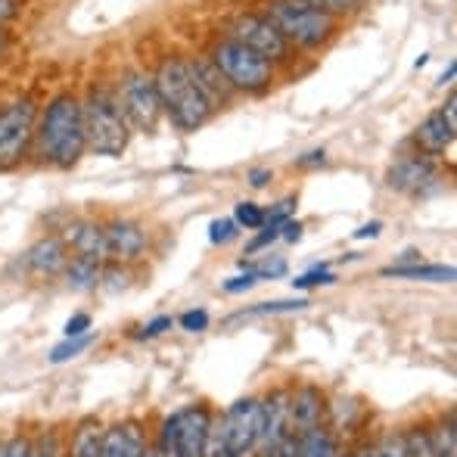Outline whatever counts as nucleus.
<instances>
[{
	"label": "nucleus",
	"mask_w": 457,
	"mask_h": 457,
	"mask_svg": "<svg viewBox=\"0 0 457 457\" xmlns=\"http://www.w3.org/2000/svg\"><path fill=\"white\" fill-rule=\"evenodd\" d=\"M37 156L54 169H72L87 150L85 137V115L81 100L75 94H60L44 109L41 125L35 128Z\"/></svg>",
	"instance_id": "obj_1"
},
{
	"label": "nucleus",
	"mask_w": 457,
	"mask_h": 457,
	"mask_svg": "<svg viewBox=\"0 0 457 457\" xmlns=\"http://www.w3.org/2000/svg\"><path fill=\"white\" fill-rule=\"evenodd\" d=\"M153 85H156L159 103H162V112L171 115L178 128L184 131H196L199 125L212 119L215 109L205 103V96L196 91L190 72H187V62L181 56H169L162 60L159 72L153 75Z\"/></svg>",
	"instance_id": "obj_2"
},
{
	"label": "nucleus",
	"mask_w": 457,
	"mask_h": 457,
	"mask_svg": "<svg viewBox=\"0 0 457 457\" xmlns=\"http://www.w3.org/2000/svg\"><path fill=\"white\" fill-rule=\"evenodd\" d=\"M81 115H85V137L87 150L96 156H121L131 140V121L119 103V94L109 87H91V94L81 100Z\"/></svg>",
	"instance_id": "obj_3"
},
{
	"label": "nucleus",
	"mask_w": 457,
	"mask_h": 457,
	"mask_svg": "<svg viewBox=\"0 0 457 457\" xmlns=\"http://www.w3.org/2000/svg\"><path fill=\"white\" fill-rule=\"evenodd\" d=\"M265 19L287 37V44H299V47H320L337 31V16H327L299 0H271Z\"/></svg>",
	"instance_id": "obj_4"
},
{
	"label": "nucleus",
	"mask_w": 457,
	"mask_h": 457,
	"mask_svg": "<svg viewBox=\"0 0 457 457\" xmlns=\"http://www.w3.org/2000/svg\"><path fill=\"white\" fill-rule=\"evenodd\" d=\"M212 429V411L205 404H187L162 420L159 429V457H205Z\"/></svg>",
	"instance_id": "obj_5"
},
{
	"label": "nucleus",
	"mask_w": 457,
	"mask_h": 457,
	"mask_svg": "<svg viewBox=\"0 0 457 457\" xmlns=\"http://www.w3.org/2000/svg\"><path fill=\"white\" fill-rule=\"evenodd\" d=\"M212 62L221 69V75L230 81L234 91L259 94L274 81V62H268L265 56L243 47V44L230 41V37H224V41L215 44Z\"/></svg>",
	"instance_id": "obj_6"
},
{
	"label": "nucleus",
	"mask_w": 457,
	"mask_h": 457,
	"mask_svg": "<svg viewBox=\"0 0 457 457\" xmlns=\"http://www.w3.org/2000/svg\"><path fill=\"white\" fill-rule=\"evenodd\" d=\"M37 106L35 100H16L0 112V171H10L29 156L35 140Z\"/></svg>",
	"instance_id": "obj_7"
},
{
	"label": "nucleus",
	"mask_w": 457,
	"mask_h": 457,
	"mask_svg": "<svg viewBox=\"0 0 457 457\" xmlns=\"http://www.w3.org/2000/svg\"><path fill=\"white\" fill-rule=\"evenodd\" d=\"M224 445H228V457H246L255 452L262 436V402L259 398H240L230 404L228 414L218 417Z\"/></svg>",
	"instance_id": "obj_8"
},
{
	"label": "nucleus",
	"mask_w": 457,
	"mask_h": 457,
	"mask_svg": "<svg viewBox=\"0 0 457 457\" xmlns=\"http://www.w3.org/2000/svg\"><path fill=\"white\" fill-rule=\"evenodd\" d=\"M119 103L137 131H156L159 119H162V103H159L156 85H153L150 75L128 72L119 87Z\"/></svg>",
	"instance_id": "obj_9"
},
{
	"label": "nucleus",
	"mask_w": 457,
	"mask_h": 457,
	"mask_svg": "<svg viewBox=\"0 0 457 457\" xmlns=\"http://www.w3.org/2000/svg\"><path fill=\"white\" fill-rule=\"evenodd\" d=\"M230 41L255 50V54L265 56L268 62L287 60V54H289L287 37H283L265 16H240L230 25Z\"/></svg>",
	"instance_id": "obj_10"
},
{
	"label": "nucleus",
	"mask_w": 457,
	"mask_h": 457,
	"mask_svg": "<svg viewBox=\"0 0 457 457\" xmlns=\"http://www.w3.org/2000/svg\"><path fill=\"white\" fill-rule=\"evenodd\" d=\"M436 181V165L429 156H408V159H398L389 171V187L398 193H411V196H420L429 184Z\"/></svg>",
	"instance_id": "obj_11"
},
{
	"label": "nucleus",
	"mask_w": 457,
	"mask_h": 457,
	"mask_svg": "<svg viewBox=\"0 0 457 457\" xmlns=\"http://www.w3.org/2000/svg\"><path fill=\"white\" fill-rule=\"evenodd\" d=\"M106 246H109V259L119 262H134L144 255L146 249V230L137 221H128V218H115L106 228Z\"/></svg>",
	"instance_id": "obj_12"
},
{
	"label": "nucleus",
	"mask_w": 457,
	"mask_h": 457,
	"mask_svg": "<svg viewBox=\"0 0 457 457\" xmlns=\"http://www.w3.org/2000/svg\"><path fill=\"white\" fill-rule=\"evenodd\" d=\"M184 62H187V72H190L193 85H196V91L205 96V103H209L212 109L228 106L230 96H234V87H230V81L221 75V69L212 60H184Z\"/></svg>",
	"instance_id": "obj_13"
},
{
	"label": "nucleus",
	"mask_w": 457,
	"mask_h": 457,
	"mask_svg": "<svg viewBox=\"0 0 457 457\" xmlns=\"http://www.w3.org/2000/svg\"><path fill=\"white\" fill-rule=\"evenodd\" d=\"M289 439V392H274L268 402H262V436L259 445L274 448Z\"/></svg>",
	"instance_id": "obj_14"
},
{
	"label": "nucleus",
	"mask_w": 457,
	"mask_h": 457,
	"mask_svg": "<svg viewBox=\"0 0 457 457\" xmlns=\"http://www.w3.org/2000/svg\"><path fill=\"white\" fill-rule=\"evenodd\" d=\"M320 417H324V398L314 386H302L289 395V436L320 427Z\"/></svg>",
	"instance_id": "obj_15"
},
{
	"label": "nucleus",
	"mask_w": 457,
	"mask_h": 457,
	"mask_svg": "<svg viewBox=\"0 0 457 457\" xmlns=\"http://www.w3.org/2000/svg\"><path fill=\"white\" fill-rule=\"evenodd\" d=\"M62 243H69V246L75 249V255H81V259H91V262L109 259L106 230H103V224H94V221L69 224L66 234H62Z\"/></svg>",
	"instance_id": "obj_16"
},
{
	"label": "nucleus",
	"mask_w": 457,
	"mask_h": 457,
	"mask_svg": "<svg viewBox=\"0 0 457 457\" xmlns=\"http://www.w3.org/2000/svg\"><path fill=\"white\" fill-rule=\"evenodd\" d=\"M146 439L137 423H119L100 436V457H144Z\"/></svg>",
	"instance_id": "obj_17"
},
{
	"label": "nucleus",
	"mask_w": 457,
	"mask_h": 457,
	"mask_svg": "<svg viewBox=\"0 0 457 457\" xmlns=\"http://www.w3.org/2000/svg\"><path fill=\"white\" fill-rule=\"evenodd\" d=\"M454 131H457V125L445 112H433V115H427L423 125L414 131V144L420 146L423 156H439V153H445L448 146L454 144Z\"/></svg>",
	"instance_id": "obj_18"
},
{
	"label": "nucleus",
	"mask_w": 457,
	"mask_h": 457,
	"mask_svg": "<svg viewBox=\"0 0 457 457\" xmlns=\"http://www.w3.org/2000/svg\"><path fill=\"white\" fill-rule=\"evenodd\" d=\"M66 262H69V255H66V243H62V237H44V240H37L35 246L25 253V265H29L37 277L62 274Z\"/></svg>",
	"instance_id": "obj_19"
},
{
	"label": "nucleus",
	"mask_w": 457,
	"mask_h": 457,
	"mask_svg": "<svg viewBox=\"0 0 457 457\" xmlns=\"http://www.w3.org/2000/svg\"><path fill=\"white\" fill-rule=\"evenodd\" d=\"M62 274H66V287L69 289H75V293H91V289L100 287L103 262H91V259H81V255H75V259L66 262Z\"/></svg>",
	"instance_id": "obj_20"
},
{
	"label": "nucleus",
	"mask_w": 457,
	"mask_h": 457,
	"mask_svg": "<svg viewBox=\"0 0 457 457\" xmlns=\"http://www.w3.org/2000/svg\"><path fill=\"white\" fill-rule=\"evenodd\" d=\"M379 277H395V280H427V283H452L454 280V268L452 265H392L383 268Z\"/></svg>",
	"instance_id": "obj_21"
},
{
	"label": "nucleus",
	"mask_w": 457,
	"mask_h": 457,
	"mask_svg": "<svg viewBox=\"0 0 457 457\" xmlns=\"http://www.w3.org/2000/svg\"><path fill=\"white\" fill-rule=\"evenodd\" d=\"M295 457H339V448L333 442V436L324 427H314L308 433L293 436Z\"/></svg>",
	"instance_id": "obj_22"
},
{
	"label": "nucleus",
	"mask_w": 457,
	"mask_h": 457,
	"mask_svg": "<svg viewBox=\"0 0 457 457\" xmlns=\"http://www.w3.org/2000/svg\"><path fill=\"white\" fill-rule=\"evenodd\" d=\"M100 423H85V427L75 433L72 442V457H100Z\"/></svg>",
	"instance_id": "obj_23"
},
{
	"label": "nucleus",
	"mask_w": 457,
	"mask_h": 457,
	"mask_svg": "<svg viewBox=\"0 0 457 457\" xmlns=\"http://www.w3.org/2000/svg\"><path fill=\"white\" fill-rule=\"evenodd\" d=\"M94 333H85V337H69L66 343H60L54 352H50V364H66L72 361L75 355H81L85 349H91Z\"/></svg>",
	"instance_id": "obj_24"
},
{
	"label": "nucleus",
	"mask_w": 457,
	"mask_h": 457,
	"mask_svg": "<svg viewBox=\"0 0 457 457\" xmlns=\"http://www.w3.org/2000/svg\"><path fill=\"white\" fill-rule=\"evenodd\" d=\"M312 305L308 299H277V302H262V305L249 308V312H243L240 318H253V314H289V312H305V308Z\"/></svg>",
	"instance_id": "obj_25"
},
{
	"label": "nucleus",
	"mask_w": 457,
	"mask_h": 457,
	"mask_svg": "<svg viewBox=\"0 0 457 457\" xmlns=\"http://www.w3.org/2000/svg\"><path fill=\"white\" fill-rule=\"evenodd\" d=\"M234 221H237V228L262 230V228H265V209H262L259 203H237Z\"/></svg>",
	"instance_id": "obj_26"
},
{
	"label": "nucleus",
	"mask_w": 457,
	"mask_h": 457,
	"mask_svg": "<svg viewBox=\"0 0 457 457\" xmlns=\"http://www.w3.org/2000/svg\"><path fill=\"white\" fill-rule=\"evenodd\" d=\"M367 457H411L408 439H404V436H386L379 445L370 448V454Z\"/></svg>",
	"instance_id": "obj_27"
},
{
	"label": "nucleus",
	"mask_w": 457,
	"mask_h": 457,
	"mask_svg": "<svg viewBox=\"0 0 457 457\" xmlns=\"http://www.w3.org/2000/svg\"><path fill=\"white\" fill-rule=\"evenodd\" d=\"M330 283H337V274L327 271V265H318L314 271L308 274H299L293 280V289H312V287H330Z\"/></svg>",
	"instance_id": "obj_28"
},
{
	"label": "nucleus",
	"mask_w": 457,
	"mask_h": 457,
	"mask_svg": "<svg viewBox=\"0 0 457 457\" xmlns=\"http://www.w3.org/2000/svg\"><path fill=\"white\" fill-rule=\"evenodd\" d=\"M237 234H240V230H237L234 218H215V221L209 224V240L215 243V246H224V243H230Z\"/></svg>",
	"instance_id": "obj_29"
},
{
	"label": "nucleus",
	"mask_w": 457,
	"mask_h": 457,
	"mask_svg": "<svg viewBox=\"0 0 457 457\" xmlns=\"http://www.w3.org/2000/svg\"><path fill=\"white\" fill-rule=\"evenodd\" d=\"M305 6H314V10L327 12V16H343V12H352L358 6V0H299Z\"/></svg>",
	"instance_id": "obj_30"
},
{
	"label": "nucleus",
	"mask_w": 457,
	"mask_h": 457,
	"mask_svg": "<svg viewBox=\"0 0 457 457\" xmlns=\"http://www.w3.org/2000/svg\"><path fill=\"white\" fill-rule=\"evenodd\" d=\"M253 274L259 277V280H277V277L287 274V259H280V255H265V262L255 265Z\"/></svg>",
	"instance_id": "obj_31"
},
{
	"label": "nucleus",
	"mask_w": 457,
	"mask_h": 457,
	"mask_svg": "<svg viewBox=\"0 0 457 457\" xmlns=\"http://www.w3.org/2000/svg\"><path fill=\"white\" fill-rule=\"evenodd\" d=\"M128 280H131V274H128L125 268H106L100 277V287L106 289V293H121V289H128Z\"/></svg>",
	"instance_id": "obj_32"
},
{
	"label": "nucleus",
	"mask_w": 457,
	"mask_h": 457,
	"mask_svg": "<svg viewBox=\"0 0 457 457\" xmlns=\"http://www.w3.org/2000/svg\"><path fill=\"white\" fill-rule=\"evenodd\" d=\"M181 330H187V333H203L205 327H209V312L205 308H193V312H184L181 314Z\"/></svg>",
	"instance_id": "obj_33"
},
{
	"label": "nucleus",
	"mask_w": 457,
	"mask_h": 457,
	"mask_svg": "<svg viewBox=\"0 0 457 457\" xmlns=\"http://www.w3.org/2000/svg\"><path fill=\"white\" fill-rule=\"evenodd\" d=\"M293 212H295V196L280 199V203H277L271 212H265V224H271V228H280L283 221H289V215H293Z\"/></svg>",
	"instance_id": "obj_34"
},
{
	"label": "nucleus",
	"mask_w": 457,
	"mask_h": 457,
	"mask_svg": "<svg viewBox=\"0 0 457 457\" xmlns=\"http://www.w3.org/2000/svg\"><path fill=\"white\" fill-rule=\"evenodd\" d=\"M454 427L448 423V427H442V433L436 436L433 442V457H454Z\"/></svg>",
	"instance_id": "obj_35"
},
{
	"label": "nucleus",
	"mask_w": 457,
	"mask_h": 457,
	"mask_svg": "<svg viewBox=\"0 0 457 457\" xmlns=\"http://www.w3.org/2000/svg\"><path fill=\"white\" fill-rule=\"evenodd\" d=\"M31 452H35V457H60V436L56 433H44L41 439H37V445L31 442Z\"/></svg>",
	"instance_id": "obj_36"
},
{
	"label": "nucleus",
	"mask_w": 457,
	"mask_h": 457,
	"mask_svg": "<svg viewBox=\"0 0 457 457\" xmlns=\"http://www.w3.org/2000/svg\"><path fill=\"white\" fill-rule=\"evenodd\" d=\"M87 330H91V314H85V312L72 314V318L66 320V327H62L66 339H69V337H85Z\"/></svg>",
	"instance_id": "obj_37"
},
{
	"label": "nucleus",
	"mask_w": 457,
	"mask_h": 457,
	"mask_svg": "<svg viewBox=\"0 0 457 457\" xmlns=\"http://www.w3.org/2000/svg\"><path fill=\"white\" fill-rule=\"evenodd\" d=\"M171 324L175 320L169 318V314H162V318H156V320H150V324H144L137 330V339H153V337H162L165 330H171Z\"/></svg>",
	"instance_id": "obj_38"
},
{
	"label": "nucleus",
	"mask_w": 457,
	"mask_h": 457,
	"mask_svg": "<svg viewBox=\"0 0 457 457\" xmlns=\"http://www.w3.org/2000/svg\"><path fill=\"white\" fill-rule=\"evenodd\" d=\"M255 283H259V277H255L253 271L240 274V277H230V280H224V293L237 295V293H246V289H253Z\"/></svg>",
	"instance_id": "obj_39"
},
{
	"label": "nucleus",
	"mask_w": 457,
	"mask_h": 457,
	"mask_svg": "<svg viewBox=\"0 0 457 457\" xmlns=\"http://www.w3.org/2000/svg\"><path fill=\"white\" fill-rule=\"evenodd\" d=\"M274 240H280V228H271V224H265V230H262V234L255 237L253 243H249V253H259V249L271 246Z\"/></svg>",
	"instance_id": "obj_40"
},
{
	"label": "nucleus",
	"mask_w": 457,
	"mask_h": 457,
	"mask_svg": "<svg viewBox=\"0 0 457 457\" xmlns=\"http://www.w3.org/2000/svg\"><path fill=\"white\" fill-rule=\"evenodd\" d=\"M280 237H283L287 243L302 240V224H299V221H293V218H289V221H283V224H280Z\"/></svg>",
	"instance_id": "obj_41"
},
{
	"label": "nucleus",
	"mask_w": 457,
	"mask_h": 457,
	"mask_svg": "<svg viewBox=\"0 0 457 457\" xmlns=\"http://www.w3.org/2000/svg\"><path fill=\"white\" fill-rule=\"evenodd\" d=\"M262 457H295V445H293V436L289 439H283L280 445H274V448H268Z\"/></svg>",
	"instance_id": "obj_42"
},
{
	"label": "nucleus",
	"mask_w": 457,
	"mask_h": 457,
	"mask_svg": "<svg viewBox=\"0 0 457 457\" xmlns=\"http://www.w3.org/2000/svg\"><path fill=\"white\" fill-rule=\"evenodd\" d=\"M16 12H19L16 0H0V29H4L10 19H16Z\"/></svg>",
	"instance_id": "obj_43"
},
{
	"label": "nucleus",
	"mask_w": 457,
	"mask_h": 457,
	"mask_svg": "<svg viewBox=\"0 0 457 457\" xmlns=\"http://www.w3.org/2000/svg\"><path fill=\"white\" fill-rule=\"evenodd\" d=\"M379 230H383V224L370 221V224H364L361 230H355V240H373V237H379Z\"/></svg>",
	"instance_id": "obj_44"
},
{
	"label": "nucleus",
	"mask_w": 457,
	"mask_h": 457,
	"mask_svg": "<svg viewBox=\"0 0 457 457\" xmlns=\"http://www.w3.org/2000/svg\"><path fill=\"white\" fill-rule=\"evenodd\" d=\"M268 181H271V169H253L249 171V184L253 187H265Z\"/></svg>",
	"instance_id": "obj_45"
},
{
	"label": "nucleus",
	"mask_w": 457,
	"mask_h": 457,
	"mask_svg": "<svg viewBox=\"0 0 457 457\" xmlns=\"http://www.w3.org/2000/svg\"><path fill=\"white\" fill-rule=\"evenodd\" d=\"M324 159H327L324 150H314V153H308V156H302L299 165H324Z\"/></svg>",
	"instance_id": "obj_46"
},
{
	"label": "nucleus",
	"mask_w": 457,
	"mask_h": 457,
	"mask_svg": "<svg viewBox=\"0 0 457 457\" xmlns=\"http://www.w3.org/2000/svg\"><path fill=\"white\" fill-rule=\"evenodd\" d=\"M417 262H423L420 253H417V249H408V253H402V259H398V268H402V265H417Z\"/></svg>",
	"instance_id": "obj_47"
},
{
	"label": "nucleus",
	"mask_w": 457,
	"mask_h": 457,
	"mask_svg": "<svg viewBox=\"0 0 457 457\" xmlns=\"http://www.w3.org/2000/svg\"><path fill=\"white\" fill-rule=\"evenodd\" d=\"M452 79H454V62H452V66H448V72L442 75V85H448V81H452Z\"/></svg>",
	"instance_id": "obj_48"
},
{
	"label": "nucleus",
	"mask_w": 457,
	"mask_h": 457,
	"mask_svg": "<svg viewBox=\"0 0 457 457\" xmlns=\"http://www.w3.org/2000/svg\"><path fill=\"white\" fill-rule=\"evenodd\" d=\"M4 44H6V37H4V31H0V54H4Z\"/></svg>",
	"instance_id": "obj_49"
},
{
	"label": "nucleus",
	"mask_w": 457,
	"mask_h": 457,
	"mask_svg": "<svg viewBox=\"0 0 457 457\" xmlns=\"http://www.w3.org/2000/svg\"><path fill=\"white\" fill-rule=\"evenodd\" d=\"M144 457H159V452H150V448H146V452H144Z\"/></svg>",
	"instance_id": "obj_50"
},
{
	"label": "nucleus",
	"mask_w": 457,
	"mask_h": 457,
	"mask_svg": "<svg viewBox=\"0 0 457 457\" xmlns=\"http://www.w3.org/2000/svg\"><path fill=\"white\" fill-rule=\"evenodd\" d=\"M0 457H6V448L4 445H0Z\"/></svg>",
	"instance_id": "obj_51"
}]
</instances>
